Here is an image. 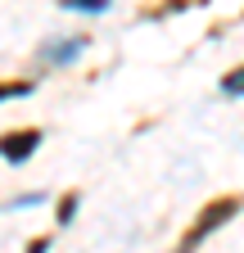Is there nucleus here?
<instances>
[{
	"label": "nucleus",
	"mask_w": 244,
	"mask_h": 253,
	"mask_svg": "<svg viewBox=\"0 0 244 253\" xmlns=\"http://www.w3.org/2000/svg\"><path fill=\"white\" fill-rule=\"evenodd\" d=\"M240 208H244V195H217V199H208V204L199 208V217L190 221V231L176 240V253H195L217 226H226V221H231Z\"/></svg>",
	"instance_id": "nucleus-1"
},
{
	"label": "nucleus",
	"mask_w": 244,
	"mask_h": 253,
	"mask_svg": "<svg viewBox=\"0 0 244 253\" xmlns=\"http://www.w3.org/2000/svg\"><path fill=\"white\" fill-rule=\"evenodd\" d=\"M37 149H41V131L37 126H18V131L0 136V158H5V163H27Z\"/></svg>",
	"instance_id": "nucleus-2"
},
{
	"label": "nucleus",
	"mask_w": 244,
	"mask_h": 253,
	"mask_svg": "<svg viewBox=\"0 0 244 253\" xmlns=\"http://www.w3.org/2000/svg\"><path fill=\"white\" fill-rule=\"evenodd\" d=\"M208 0H159V5H145L140 18H167V14H181V9H199Z\"/></svg>",
	"instance_id": "nucleus-3"
},
{
	"label": "nucleus",
	"mask_w": 244,
	"mask_h": 253,
	"mask_svg": "<svg viewBox=\"0 0 244 253\" xmlns=\"http://www.w3.org/2000/svg\"><path fill=\"white\" fill-rule=\"evenodd\" d=\"M222 95H231V100H244V63H240V68H231V73L222 77Z\"/></svg>",
	"instance_id": "nucleus-4"
},
{
	"label": "nucleus",
	"mask_w": 244,
	"mask_h": 253,
	"mask_svg": "<svg viewBox=\"0 0 244 253\" xmlns=\"http://www.w3.org/2000/svg\"><path fill=\"white\" fill-rule=\"evenodd\" d=\"M73 208H77V190H64V195H59V208H54V221H59V226H68V221H73Z\"/></svg>",
	"instance_id": "nucleus-5"
},
{
	"label": "nucleus",
	"mask_w": 244,
	"mask_h": 253,
	"mask_svg": "<svg viewBox=\"0 0 244 253\" xmlns=\"http://www.w3.org/2000/svg\"><path fill=\"white\" fill-rule=\"evenodd\" d=\"M32 82H0V100H14V95H27Z\"/></svg>",
	"instance_id": "nucleus-6"
},
{
	"label": "nucleus",
	"mask_w": 244,
	"mask_h": 253,
	"mask_svg": "<svg viewBox=\"0 0 244 253\" xmlns=\"http://www.w3.org/2000/svg\"><path fill=\"white\" fill-rule=\"evenodd\" d=\"M59 5H64V9H90V14H100L109 0H59Z\"/></svg>",
	"instance_id": "nucleus-7"
},
{
	"label": "nucleus",
	"mask_w": 244,
	"mask_h": 253,
	"mask_svg": "<svg viewBox=\"0 0 244 253\" xmlns=\"http://www.w3.org/2000/svg\"><path fill=\"white\" fill-rule=\"evenodd\" d=\"M50 249V235H41V240H32V244H27V253H45Z\"/></svg>",
	"instance_id": "nucleus-8"
}]
</instances>
